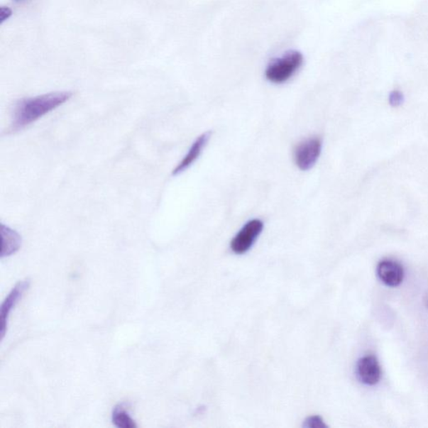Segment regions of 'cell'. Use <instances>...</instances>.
Instances as JSON below:
<instances>
[{"label":"cell","instance_id":"cell-1","mask_svg":"<svg viewBox=\"0 0 428 428\" xmlns=\"http://www.w3.org/2000/svg\"><path fill=\"white\" fill-rule=\"evenodd\" d=\"M72 93L59 92L18 101L13 108L11 130L16 133L67 102Z\"/></svg>","mask_w":428,"mask_h":428},{"label":"cell","instance_id":"cell-2","mask_svg":"<svg viewBox=\"0 0 428 428\" xmlns=\"http://www.w3.org/2000/svg\"><path fill=\"white\" fill-rule=\"evenodd\" d=\"M302 63V55L298 51H290L282 57L272 61L266 69V78L275 84L286 82L298 72Z\"/></svg>","mask_w":428,"mask_h":428},{"label":"cell","instance_id":"cell-3","mask_svg":"<svg viewBox=\"0 0 428 428\" xmlns=\"http://www.w3.org/2000/svg\"><path fill=\"white\" fill-rule=\"evenodd\" d=\"M263 229L262 221L253 219L248 221L233 238L231 248L237 255H243L251 248L260 236Z\"/></svg>","mask_w":428,"mask_h":428},{"label":"cell","instance_id":"cell-4","mask_svg":"<svg viewBox=\"0 0 428 428\" xmlns=\"http://www.w3.org/2000/svg\"><path fill=\"white\" fill-rule=\"evenodd\" d=\"M322 143L318 138H309L299 144L295 150L296 165L301 170L307 171L317 162L321 155Z\"/></svg>","mask_w":428,"mask_h":428},{"label":"cell","instance_id":"cell-5","mask_svg":"<svg viewBox=\"0 0 428 428\" xmlns=\"http://www.w3.org/2000/svg\"><path fill=\"white\" fill-rule=\"evenodd\" d=\"M31 285L30 280H25L18 282L4 300L1 309H0V322H1V328H0V336L1 340L6 336L8 327V319L12 309L15 308L18 301L21 300L23 294L29 289Z\"/></svg>","mask_w":428,"mask_h":428},{"label":"cell","instance_id":"cell-6","mask_svg":"<svg viewBox=\"0 0 428 428\" xmlns=\"http://www.w3.org/2000/svg\"><path fill=\"white\" fill-rule=\"evenodd\" d=\"M356 373L362 383L373 385L378 383L382 370L374 356H366L362 357L357 363Z\"/></svg>","mask_w":428,"mask_h":428},{"label":"cell","instance_id":"cell-7","mask_svg":"<svg viewBox=\"0 0 428 428\" xmlns=\"http://www.w3.org/2000/svg\"><path fill=\"white\" fill-rule=\"evenodd\" d=\"M378 275L385 285L396 287L403 280V268L397 261L385 260L379 263Z\"/></svg>","mask_w":428,"mask_h":428},{"label":"cell","instance_id":"cell-8","mask_svg":"<svg viewBox=\"0 0 428 428\" xmlns=\"http://www.w3.org/2000/svg\"><path fill=\"white\" fill-rule=\"evenodd\" d=\"M0 233L2 238V248L0 258H4L15 255L21 248L22 238L16 230L9 228L4 224L0 225Z\"/></svg>","mask_w":428,"mask_h":428},{"label":"cell","instance_id":"cell-9","mask_svg":"<svg viewBox=\"0 0 428 428\" xmlns=\"http://www.w3.org/2000/svg\"><path fill=\"white\" fill-rule=\"evenodd\" d=\"M210 133H205L203 135H201L199 138H197L194 144H192L190 150L187 153L185 158L182 160V162L178 164L177 168L174 169L172 172V175H178L185 170L188 168H190L192 163H194L197 158L200 156L202 150L204 148L210 138Z\"/></svg>","mask_w":428,"mask_h":428},{"label":"cell","instance_id":"cell-10","mask_svg":"<svg viewBox=\"0 0 428 428\" xmlns=\"http://www.w3.org/2000/svg\"><path fill=\"white\" fill-rule=\"evenodd\" d=\"M111 422L119 428H136V422L131 418L130 414L122 404H119L113 409Z\"/></svg>","mask_w":428,"mask_h":428},{"label":"cell","instance_id":"cell-11","mask_svg":"<svg viewBox=\"0 0 428 428\" xmlns=\"http://www.w3.org/2000/svg\"><path fill=\"white\" fill-rule=\"evenodd\" d=\"M388 102L390 106H392L393 107L401 106L404 102L403 94L400 91L392 92L390 93Z\"/></svg>","mask_w":428,"mask_h":428},{"label":"cell","instance_id":"cell-12","mask_svg":"<svg viewBox=\"0 0 428 428\" xmlns=\"http://www.w3.org/2000/svg\"><path fill=\"white\" fill-rule=\"evenodd\" d=\"M305 428H324L327 425L322 420V418L319 416H312L307 418L304 423Z\"/></svg>","mask_w":428,"mask_h":428},{"label":"cell","instance_id":"cell-13","mask_svg":"<svg viewBox=\"0 0 428 428\" xmlns=\"http://www.w3.org/2000/svg\"><path fill=\"white\" fill-rule=\"evenodd\" d=\"M13 15V12L11 9L8 7L0 8V23L6 22Z\"/></svg>","mask_w":428,"mask_h":428},{"label":"cell","instance_id":"cell-14","mask_svg":"<svg viewBox=\"0 0 428 428\" xmlns=\"http://www.w3.org/2000/svg\"><path fill=\"white\" fill-rule=\"evenodd\" d=\"M15 3H23L27 1V0H13Z\"/></svg>","mask_w":428,"mask_h":428}]
</instances>
